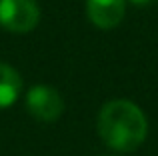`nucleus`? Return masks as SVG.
Masks as SVG:
<instances>
[{"label":"nucleus","instance_id":"423d86ee","mask_svg":"<svg viewBox=\"0 0 158 156\" xmlns=\"http://www.w3.org/2000/svg\"><path fill=\"white\" fill-rule=\"evenodd\" d=\"M130 2H134L136 6H146V4H150L152 0H130Z\"/></svg>","mask_w":158,"mask_h":156},{"label":"nucleus","instance_id":"7ed1b4c3","mask_svg":"<svg viewBox=\"0 0 158 156\" xmlns=\"http://www.w3.org/2000/svg\"><path fill=\"white\" fill-rule=\"evenodd\" d=\"M26 108L36 120L54 122L60 118L64 110V100L56 88L46 84H36L26 94Z\"/></svg>","mask_w":158,"mask_h":156},{"label":"nucleus","instance_id":"0eeeda50","mask_svg":"<svg viewBox=\"0 0 158 156\" xmlns=\"http://www.w3.org/2000/svg\"><path fill=\"white\" fill-rule=\"evenodd\" d=\"M102 156H114V154H102Z\"/></svg>","mask_w":158,"mask_h":156},{"label":"nucleus","instance_id":"f03ea898","mask_svg":"<svg viewBox=\"0 0 158 156\" xmlns=\"http://www.w3.org/2000/svg\"><path fill=\"white\" fill-rule=\"evenodd\" d=\"M40 20L36 0H0V26L10 32H30Z\"/></svg>","mask_w":158,"mask_h":156},{"label":"nucleus","instance_id":"f257e3e1","mask_svg":"<svg viewBox=\"0 0 158 156\" xmlns=\"http://www.w3.org/2000/svg\"><path fill=\"white\" fill-rule=\"evenodd\" d=\"M98 134L112 150L132 152L146 140L148 122L134 102L110 100L98 114Z\"/></svg>","mask_w":158,"mask_h":156},{"label":"nucleus","instance_id":"39448f33","mask_svg":"<svg viewBox=\"0 0 158 156\" xmlns=\"http://www.w3.org/2000/svg\"><path fill=\"white\" fill-rule=\"evenodd\" d=\"M22 90V78L6 62H0V108H8L16 102Z\"/></svg>","mask_w":158,"mask_h":156},{"label":"nucleus","instance_id":"20e7f679","mask_svg":"<svg viewBox=\"0 0 158 156\" xmlns=\"http://www.w3.org/2000/svg\"><path fill=\"white\" fill-rule=\"evenodd\" d=\"M126 12V0H86V14L102 30L118 26Z\"/></svg>","mask_w":158,"mask_h":156}]
</instances>
